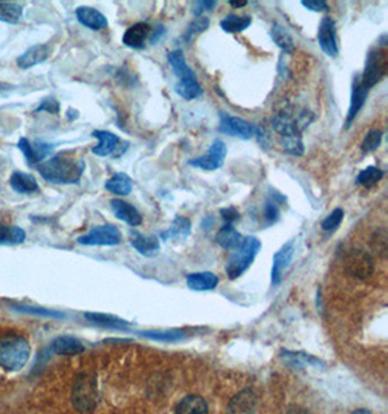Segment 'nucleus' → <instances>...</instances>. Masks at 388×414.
<instances>
[{"label":"nucleus","instance_id":"obj_1","mask_svg":"<svg viewBox=\"0 0 388 414\" xmlns=\"http://www.w3.org/2000/svg\"><path fill=\"white\" fill-rule=\"evenodd\" d=\"M308 112H301L299 117H294L289 112H281L272 120V127L282 138V149L292 154L301 156L304 153V143L301 131L308 125L313 118H307Z\"/></svg>","mask_w":388,"mask_h":414},{"label":"nucleus","instance_id":"obj_2","mask_svg":"<svg viewBox=\"0 0 388 414\" xmlns=\"http://www.w3.org/2000/svg\"><path fill=\"white\" fill-rule=\"evenodd\" d=\"M85 168L86 165L83 160L67 157L63 154L44 160L42 163L37 165V170L45 180H49L51 183H60V185L79 183L85 172Z\"/></svg>","mask_w":388,"mask_h":414},{"label":"nucleus","instance_id":"obj_3","mask_svg":"<svg viewBox=\"0 0 388 414\" xmlns=\"http://www.w3.org/2000/svg\"><path fill=\"white\" fill-rule=\"evenodd\" d=\"M31 346L28 340L15 333L0 337V366L6 371H19L30 359Z\"/></svg>","mask_w":388,"mask_h":414},{"label":"nucleus","instance_id":"obj_4","mask_svg":"<svg viewBox=\"0 0 388 414\" xmlns=\"http://www.w3.org/2000/svg\"><path fill=\"white\" fill-rule=\"evenodd\" d=\"M262 244L256 237H246L242 244L233 251L225 266V272L230 280H237L252 266Z\"/></svg>","mask_w":388,"mask_h":414},{"label":"nucleus","instance_id":"obj_5","mask_svg":"<svg viewBox=\"0 0 388 414\" xmlns=\"http://www.w3.org/2000/svg\"><path fill=\"white\" fill-rule=\"evenodd\" d=\"M98 403L96 378L89 372H80L73 382L72 404L79 413H89Z\"/></svg>","mask_w":388,"mask_h":414},{"label":"nucleus","instance_id":"obj_6","mask_svg":"<svg viewBox=\"0 0 388 414\" xmlns=\"http://www.w3.org/2000/svg\"><path fill=\"white\" fill-rule=\"evenodd\" d=\"M387 75V54L382 49H371L367 61H365V68L362 77H359L361 83L368 90L380 83Z\"/></svg>","mask_w":388,"mask_h":414},{"label":"nucleus","instance_id":"obj_7","mask_svg":"<svg viewBox=\"0 0 388 414\" xmlns=\"http://www.w3.org/2000/svg\"><path fill=\"white\" fill-rule=\"evenodd\" d=\"M83 246H117L121 243V232L112 224H104L90 228V232L77 239Z\"/></svg>","mask_w":388,"mask_h":414},{"label":"nucleus","instance_id":"obj_8","mask_svg":"<svg viewBox=\"0 0 388 414\" xmlns=\"http://www.w3.org/2000/svg\"><path fill=\"white\" fill-rule=\"evenodd\" d=\"M220 132L242 138V140H250V138L261 134L259 127L247 123L246 120L240 117H234V115H228L225 112L220 113Z\"/></svg>","mask_w":388,"mask_h":414},{"label":"nucleus","instance_id":"obj_9","mask_svg":"<svg viewBox=\"0 0 388 414\" xmlns=\"http://www.w3.org/2000/svg\"><path fill=\"white\" fill-rule=\"evenodd\" d=\"M345 268L348 273L356 280H368L374 273L375 265L370 253L361 249L351 250L345 258Z\"/></svg>","mask_w":388,"mask_h":414},{"label":"nucleus","instance_id":"obj_10","mask_svg":"<svg viewBox=\"0 0 388 414\" xmlns=\"http://www.w3.org/2000/svg\"><path fill=\"white\" fill-rule=\"evenodd\" d=\"M227 156V146L224 142L221 140H215L208 151L205 153L204 156H199L196 158H192L189 165L202 170H207V172H214L220 168H223L224 165V160Z\"/></svg>","mask_w":388,"mask_h":414},{"label":"nucleus","instance_id":"obj_11","mask_svg":"<svg viewBox=\"0 0 388 414\" xmlns=\"http://www.w3.org/2000/svg\"><path fill=\"white\" fill-rule=\"evenodd\" d=\"M318 44L323 53L329 57H336L339 54V45H337V32H336V22L330 16H325L318 27Z\"/></svg>","mask_w":388,"mask_h":414},{"label":"nucleus","instance_id":"obj_12","mask_svg":"<svg viewBox=\"0 0 388 414\" xmlns=\"http://www.w3.org/2000/svg\"><path fill=\"white\" fill-rule=\"evenodd\" d=\"M256 410L258 396L250 388L242 389L227 406V414H255Z\"/></svg>","mask_w":388,"mask_h":414},{"label":"nucleus","instance_id":"obj_13","mask_svg":"<svg viewBox=\"0 0 388 414\" xmlns=\"http://www.w3.org/2000/svg\"><path fill=\"white\" fill-rule=\"evenodd\" d=\"M18 149L20 150V153L24 154V157L27 158V162L30 165H39L44 162L45 157H49L53 153V146L47 144V143H42V142H35L31 143L28 138H20L18 142Z\"/></svg>","mask_w":388,"mask_h":414},{"label":"nucleus","instance_id":"obj_14","mask_svg":"<svg viewBox=\"0 0 388 414\" xmlns=\"http://www.w3.org/2000/svg\"><path fill=\"white\" fill-rule=\"evenodd\" d=\"M294 256V242H288L284 244L273 256L272 262V270H270V281L273 285H278L282 281L284 272L289 266Z\"/></svg>","mask_w":388,"mask_h":414},{"label":"nucleus","instance_id":"obj_15","mask_svg":"<svg viewBox=\"0 0 388 414\" xmlns=\"http://www.w3.org/2000/svg\"><path fill=\"white\" fill-rule=\"evenodd\" d=\"M368 92L370 90L361 83L359 77L356 76L355 80H353V83H352L351 104H349V109H348V115H346V128H351V125L353 124L355 118L358 117V113L363 108L365 102H367Z\"/></svg>","mask_w":388,"mask_h":414},{"label":"nucleus","instance_id":"obj_16","mask_svg":"<svg viewBox=\"0 0 388 414\" xmlns=\"http://www.w3.org/2000/svg\"><path fill=\"white\" fill-rule=\"evenodd\" d=\"M130 243L131 246L146 258L157 256L161 251V243L156 236H144L137 230L130 232Z\"/></svg>","mask_w":388,"mask_h":414},{"label":"nucleus","instance_id":"obj_17","mask_svg":"<svg viewBox=\"0 0 388 414\" xmlns=\"http://www.w3.org/2000/svg\"><path fill=\"white\" fill-rule=\"evenodd\" d=\"M109 203H111V210H112L113 215H115L118 220L127 222L128 225L137 227L143 222L142 214L131 203L121 201V199H117V198L111 199Z\"/></svg>","mask_w":388,"mask_h":414},{"label":"nucleus","instance_id":"obj_18","mask_svg":"<svg viewBox=\"0 0 388 414\" xmlns=\"http://www.w3.org/2000/svg\"><path fill=\"white\" fill-rule=\"evenodd\" d=\"M149 35H150V27L147 22H137V24H134L125 31L123 37V42L128 49L142 50L144 49Z\"/></svg>","mask_w":388,"mask_h":414},{"label":"nucleus","instance_id":"obj_19","mask_svg":"<svg viewBox=\"0 0 388 414\" xmlns=\"http://www.w3.org/2000/svg\"><path fill=\"white\" fill-rule=\"evenodd\" d=\"M76 18L80 24L92 31H101L108 27V19L98 9L90 6H80L76 9Z\"/></svg>","mask_w":388,"mask_h":414},{"label":"nucleus","instance_id":"obj_20","mask_svg":"<svg viewBox=\"0 0 388 414\" xmlns=\"http://www.w3.org/2000/svg\"><path fill=\"white\" fill-rule=\"evenodd\" d=\"M50 56V49L45 44H35L32 47H30L24 54H20L16 58V64L19 68H31L34 65H38L44 63Z\"/></svg>","mask_w":388,"mask_h":414},{"label":"nucleus","instance_id":"obj_21","mask_svg":"<svg viewBox=\"0 0 388 414\" xmlns=\"http://www.w3.org/2000/svg\"><path fill=\"white\" fill-rule=\"evenodd\" d=\"M92 135L99 140V144L92 149V153L99 156V157L113 154V153H115V150L118 149V146L121 144V138L118 135L113 134V132H111V131L96 130V131L92 132Z\"/></svg>","mask_w":388,"mask_h":414},{"label":"nucleus","instance_id":"obj_22","mask_svg":"<svg viewBox=\"0 0 388 414\" xmlns=\"http://www.w3.org/2000/svg\"><path fill=\"white\" fill-rule=\"evenodd\" d=\"M192 232V222L187 218V217H182V215H176L175 220L172 221L170 227L165 232L161 233V237L163 240H169V242H176V240H185L189 237Z\"/></svg>","mask_w":388,"mask_h":414},{"label":"nucleus","instance_id":"obj_23","mask_svg":"<svg viewBox=\"0 0 388 414\" xmlns=\"http://www.w3.org/2000/svg\"><path fill=\"white\" fill-rule=\"evenodd\" d=\"M168 61L172 67L173 75L177 77V80H188V79H196L195 72L188 65L184 53L182 50H173L168 54Z\"/></svg>","mask_w":388,"mask_h":414},{"label":"nucleus","instance_id":"obj_24","mask_svg":"<svg viewBox=\"0 0 388 414\" xmlns=\"http://www.w3.org/2000/svg\"><path fill=\"white\" fill-rule=\"evenodd\" d=\"M51 351L57 355L64 356H75L85 351L83 343L72 336H60L53 340L51 343Z\"/></svg>","mask_w":388,"mask_h":414},{"label":"nucleus","instance_id":"obj_25","mask_svg":"<svg viewBox=\"0 0 388 414\" xmlns=\"http://www.w3.org/2000/svg\"><path fill=\"white\" fill-rule=\"evenodd\" d=\"M11 188L18 194H34L39 191L37 179L25 172H13L9 179Z\"/></svg>","mask_w":388,"mask_h":414},{"label":"nucleus","instance_id":"obj_26","mask_svg":"<svg viewBox=\"0 0 388 414\" xmlns=\"http://www.w3.org/2000/svg\"><path fill=\"white\" fill-rule=\"evenodd\" d=\"M187 284L194 291H210L218 285V276L213 272H195L187 276Z\"/></svg>","mask_w":388,"mask_h":414},{"label":"nucleus","instance_id":"obj_27","mask_svg":"<svg viewBox=\"0 0 388 414\" xmlns=\"http://www.w3.org/2000/svg\"><path fill=\"white\" fill-rule=\"evenodd\" d=\"M175 414H208V404L199 396H187L176 406Z\"/></svg>","mask_w":388,"mask_h":414},{"label":"nucleus","instance_id":"obj_28","mask_svg":"<svg viewBox=\"0 0 388 414\" xmlns=\"http://www.w3.org/2000/svg\"><path fill=\"white\" fill-rule=\"evenodd\" d=\"M215 242L218 246H221L225 250H236L242 242L243 236L237 232L233 225H224L220 228V232L215 236Z\"/></svg>","mask_w":388,"mask_h":414},{"label":"nucleus","instance_id":"obj_29","mask_svg":"<svg viewBox=\"0 0 388 414\" xmlns=\"http://www.w3.org/2000/svg\"><path fill=\"white\" fill-rule=\"evenodd\" d=\"M105 189L113 195L125 196L132 191V180L125 173H115L105 183Z\"/></svg>","mask_w":388,"mask_h":414},{"label":"nucleus","instance_id":"obj_30","mask_svg":"<svg viewBox=\"0 0 388 414\" xmlns=\"http://www.w3.org/2000/svg\"><path fill=\"white\" fill-rule=\"evenodd\" d=\"M25 239H27V233L24 232V228L0 222V244L18 246L24 243Z\"/></svg>","mask_w":388,"mask_h":414},{"label":"nucleus","instance_id":"obj_31","mask_svg":"<svg viewBox=\"0 0 388 414\" xmlns=\"http://www.w3.org/2000/svg\"><path fill=\"white\" fill-rule=\"evenodd\" d=\"M85 317L90 321V323L106 327V329H118L124 330L130 326L128 321L121 320L115 315H109V314H101V313H86Z\"/></svg>","mask_w":388,"mask_h":414},{"label":"nucleus","instance_id":"obj_32","mask_svg":"<svg viewBox=\"0 0 388 414\" xmlns=\"http://www.w3.org/2000/svg\"><path fill=\"white\" fill-rule=\"evenodd\" d=\"M250 25H252V18H250V16H237V15H233V13L227 15L220 22V27L223 28V31H225L228 34L243 32Z\"/></svg>","mask_w":388,"mask_h":414},{"label":"nucleus","instance_id":"obj_33","mask_svg":"<svg viewBox=\"0 0 388 414\" xmlns=\"http://www.w3.org/2000/svg\"><path fill=\"white\" fill-rule=\"evenodd\" d=\"M270 37H272L273 42H275L284 53L292 54L295 51V42H294L291 34L282 25H280V24L273 25L270 30Z\"/></svg>","mask_w":388,"mask_h":414},{"label":"nucleus","instance_id":"obj_34","mask_svg":"<svg viewBox=\"0 0 388 414\" xmlns=\"http://www.w3.org/2000/svg\"><path fill=\"white\" fill-rule=\"evenodd\" d=\"M176 94L187 101L196 99L202 95V87L196 79H188V80H180L175 86Z\"/></svg>","mask_w":388,"mask_h":414},{"label":"nucleus","instance_id":"obj_35","mask_svg":"<svg viewBox=\"0 0 388 414\" xmlns=\"http://www.w3.org/2000/svg\"><path fill=\"white\" fill-rule=\"evenodd\" d=\"M24 13V8L12 2H0V20L6 24H18Z\"/></svg>","mask_w":388,"mask_h":414},{"label":"nucleus","instance_id":"obj_36","mask_svg":"<svg viewBox=\"0 0 388 414\" xmlns=\"http://www.w3.org/2000/svg\"><path fill=\"white\" fill-rule=\"evenodd\" d=\"M384 177V172L380 169V168H375V166H368L367 169H363L358 177H356V183L361 187H365V188H373L374 185H377V183Z\"/></svg>","mask_w":388,"mask_h":414},{"label":"nucleus","instance_id":"obj_37","mask_svg":"<svg viewBox=\"0 0 388 414\" xmlns=\"http://www.w3.org/2000/svg\"><path fill=\"white\" fill-rule=\"evenodd\" d=\"M210 27V19L207 16H198L195 18L191 24L188 25L185 34H184V41L191 42L196 35L202 34L204 31H207Z\"/></svg>","mask_w":388,"mask_h":414},{"label":"nucleus","instance_id":"obj_38","mask_svg":"<svg viewBox=\"0 0 388 414\" xmlns=\"http://www.w3.org/2000/svg\"><path fill=\"white\" fill-rule=\"evenodd\" d=\"M289 366L292 368H306V366H318L322 362L314 359L313 356L310 355H304V353H289V352H285L284 356H282Z\"/></svg>","mask_w":388,"mask_h":414},{"label":"nucleus","instance_id":"obj_39","mask_svg":"<svg viewBox=\"0 0 388 414\" xmlns=\"http://www.w3.org/2000/svg\"><path fill=\"white\" fill-rule=\"evenodd\" d=\"M371 249L377 253L378 256L384 258L387 255V249H388V236L385 228H377L374 234L371 236Z\"/></svg>","mask_w":388,"mask_h":414},{"label":"nucleus","instance_id":"obj_40","mask_svg":"<svg viewBox=\"0 0 388 414\" xmlns=\"http://www.w3.org/2000/svg\"><path fill=\"white\" fill-rule=\"evenodd\" d=\"M284 201L282 196H278V195H273L272 198H269L266 202H265V210H263V215H265V220H266V224L270 225V224H275L278 220H280V206H278V201Z\"/></svg>","mask_w":388,"mask_h":414},{"label":"nucleus","instance_id":"obj_41","mask_svg":"<svg viewBox=\"0 0 388 414\" xmlns=\"http://www.w3.org/2000/svg\"><path fill=\"white\" fill-rule=\"evenodd\" d=\"M381 142H382V131L381 130H371L367 135H365L363 142H362V153L368 154V153H373L380 146H381Z\"/></svg>","mask_w":388,"mask_h":414},{"label":"nucleus","instance_id":"obj_42","mask_svg":"<svg viewBox=\"0 0 388 414\" xmlns=\"http://www.w3.org/2000/svg\"><path fill=\"white\" fill-rule=\"evenodd\" d=\"M344 217H345V211L342 208H336L333 210L323 221H322V230L323 232H327V233H332L334 232V230L339 228V225L342 224V221H344Z\"/></svg>","mask_w":388,"mask_h":414},{"label":"nucleus","instance_id":"obj_43","mask_svg":"<svg viewBox=\"0 0 388 414\" xmlns=\"http://www.w3.org/2000/svg\"><path fill=\"white\" fill-rule=\"evenodd\" d=\"M146 337L157 341H177L185 337L184 332L179 330H169V332H144Z\"/></svg>","mask_w":388,"mask_h":414},{"label":"nucleus","instance_id":"obj_44","mask_svg":"<svg viewBox=\"0 0 388 414\" xmlns=\"http://www.w3.org/2000/svg\"><path fill=\"white\" fill-rule=\"evenodd\" d=\"M15 310L22 311V313H30V314H38V315H44V317H53V318H64L65 315L60 311H54V310H45V308H37V307H15Z\"/></svg>","mask_w":388,"mask_h":414},{"label":"nucleus","instance_id":"obj_45","mask_svg":"<svg viewBox=\"0 0 388 414\" xmlns=\"http://www.w3.org/2000/svg\"><path fill=\"white\" fill-rule=\"evenodd\" d=\"M41 111L57 115L60 112V104L54 98H45V99H42L41 105L35 109V112H41Z\"/></svg>","mask_w":388,"mask_h":414},{"label":"nucleus","instance_id":"obj_46","mask_svg":"<svg viewBox=\"0 0 388 414\" xmlns=\"http://www.w3.org/2000/svg\"><path fill=\"white\" fill-rule=\"evenodd\" d=\"M220 214H221V218L225 221L227 225H233V222H236L240 218V213L237 211V208H234V206H227V208H221Z\"/></svg>","mask_w":388,"mask_h":414},{"label":"nucleus","instance_id":"obj_47","mask_svg":"<svg viewBox=\"0 0 388 414\" xmlns=\"http://www.w3.org/2000/svg\"><path fill=\"white\" fill-rule=\"evenodd\" d=\"M217 6V2L215 0H204V2H195L194 4V15L198 18V16H202L204 12L207 11H214Z\"/></svg>","mask_w":388,"mask_h":414},{"label":"nucleus","instance_id":"obj_48","mask_svg":"<svg viewBox=\"0 0 388 414\" xmlns=\"http://www.w3.org/2000/svg\"><path fill=\"white\" fill-rule=\"evenodd\" d=\"M301 5L313 12H327L329 11V5L323 0H303Z\"/></svg>","mask_w":388,"mask_h":414},{"label":"nucleus","instance_id":"obj_49","mask_svg":"<svg viewBox=\"0 0 388 414\" xmlns=\"http://www.w3.org/2000/svg\"><path fill=\"white\" fill-rule=\"evenodd\" d=\"M165 32H166V28L163 25H157L153 31H150V35H149L150 44H157L158 41H161V38L165 35Z\"/></svg>","mask_w":388,"mask_h":414},{"label":"nucleus","instance_id":"obj_50","mask_svg":"<svg viewBox=\"0 0 388 414\" xmlns=\"http://www.w3.org/2000/svg\"><path fill=\"white\" fill-rule=\"evenodd\" d=\"M281 414H310L304 407L300 406H291L288 407L285 411H282Z\"/></svg>","mask_w":388,"mask_h":414},{"label":"nucleus","instance_id":"obj_51","mask_svg":"<svg viewBox=\"0 0 388 414\" xmlns=\"http://www.w3.org/2000/svg\"><path fill=\"white\" fill-rule=\"evenodd\" d=\"M214 222H215V220L211 217V215H208V217H205V220L202 221V228H205V230H210L213 225H214Z\"/></svg>","mask_w":388,"mask_h":414},{"label":"nucleus","instance_id":"obj_52","mask_svg":"<svg viewBox=\"0 0 388 414\" xmlns=\"http://www.w3.org/2000/svg\"><path fill=\"white\" fill-rule=\"evenodd\" d=\"M228 4L233 8H244L247 5V0H230Z\"/></svg>","mask_w":388,"mask_h":414},{"label":"nucleus","instance_id":"obj_53","mask_svg":"<svg viewBox=\"0 0 388 414\" xmlns=\"http://www.w3.org/2000/svg\"><path fill=\"white\" fill-rule=\"evenodd\" d=\"M12 89H13L12 84L5 83V82H0V94H8V92H11Z\"/></svg>","mask_w":388,"mask_h":414},{"label":"nucleus","instance_id":"obj_54","mask_svg":"<svg viewBox=\"0 0 388 414\" xmlns=\"http://www.w3.org/2000/svg\"><path fill=\"white\" fill-rule=\"evenodd\" d=\"M351 414H374L373 411L367 410V408H356L355 411H352Z\"/></svg>","mask_w":388,"mask_h":414}]
</instances>
